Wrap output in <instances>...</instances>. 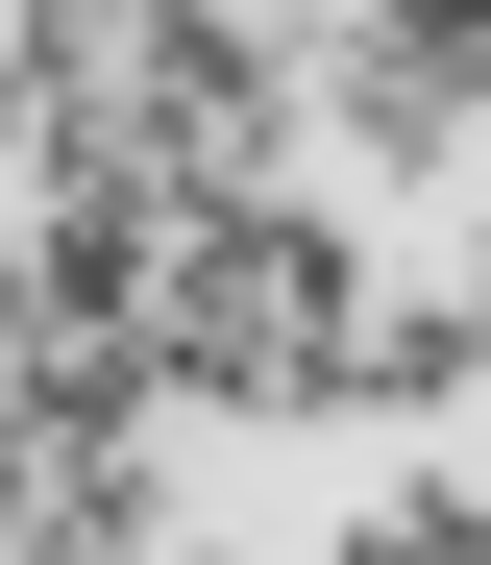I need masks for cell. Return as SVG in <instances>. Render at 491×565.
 Returning <instances> with one entry per match:
<instances>
[{
    "instance_id": "6",
    "label": "cell",
    "mask_w": 491,
    "mask_h": 565,
    "mask_svg": "<svg viewBox=\"0 0 491 565\" xmlns=\"http://www.w3.org/2000/svg\"><path fill=\"white\" fill-rule=\"evenodd\" d=\"M393 25H418V74L467 99V148H491V0H393Z\"/></svg>"
},
{
    "instance_id": "1",
    "label": "cell",
    "mask_w": 491,
    "mask_h": 565,
    "mask_svg": "<svg viewBox=\"0 0 491 565\" xmlns=\"http://www.w3.org/2000/svg\"><path fill=\"white\" fill-rule=\"evenodd\" d=\"M369 320V222L246 172V198H172V296H148V369L172 418H320V369Z\"/></svg>"
},
{
    "instance_id": "8",
    "label": "cell",
    "mask_w": 491,
    "mask_h": 565,
    "mask_svg": "<svg viewBox=\"0 0 491 565\" xmlns=\"http://www.w3.org/2000/svg\"><path fill=\"white\" fill-rule=\"evenodd\" d=\"M467 296H491V222H467Z\"/></svg>"
},
{
    "instance_id": "3",
    "label": "cell",
    "mask_w": 491,
    "mask_h": 565,
    "mask_svg": "<svg viewBox=\"0 0 491 565\" xmlns=\"http://www.w3.org/2000/svg\"><path fill=\"white\" fill-rule=\"evenodd\" d=\"M148 296H172V198H148V172L0 198V320H148Z\"/></svg>"
},
{
    "instance_id": "5",
    "label": "cell",
    "mask_w": 491,
    "mask_h": 565,
    "mask_svg": "<svg viewBox=\"0 0 491 565\" xmlns=\"http://www.w3.org/2000/svg\"><path fill=\"white\" fill-rule=\"evenodd\" d=\"M467 394H491V296H467V270H418V296L369 270V320H344V369H320V418H467Z\"/></svg>"
},
{
    "instance_id": "2",
    "label": "cell",
    "mask_w": 491,
    "mask_h": 565,
    "mask_svg": "<svg viewBox=\"0 0 491 565\" xmlns=\"http://www.w3.org/2000/svg\"><path fill=\"white\" fill-rule=\"evenodd\" d=\"M124 99H148L172 198H246V172L320 148V50H246V0H148V25H124Z\"/></svg>"
},
{
    "instance_id": "7",
    "label": "cell",
    "mask_w": 491,
    "mask_h": 565,
    "mask_svg": "<svg viewBox=\"0 0 491 565\" xmlns=\"http://www.w3.org/2000/svg\"><path fill=\"white\" fill-rule=\"evenodd\" d=\"M0 565H172V541H74V516H50V541H0Z\"/></svg>"
},
{
    "instance_id": "9",
    "label": "cell",
    "mask_w": 491,
    "mask_h": 565,
    "mask_svg": "<svg viewBox=\"0 0 491 565\" xmlns=\"http://www.w3.org/2000/svg\"><path fill=\"white\" fill-rule=\"evenodd\" d=\"M295 25H320V0H295Z\"/></svg>"
},
{
    "instance_id": "4",
    "label": "cell",
    "mask_w": 491,
    "mask_h": 565,
    "mask_svg": "<svg viewBox=\"0 0 491 565\" xmlns=\"http://www.w3.org/2000/svg\"><path fill=\"white\" fill-rule=\"evenodd\" d=\"M320 148L369 172V198H442V172H467V99L418 74V25H393V0H320Z\"/></svg>"
}]
</instances>
